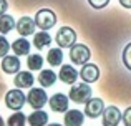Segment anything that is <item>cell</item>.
<instances>
[{
  "label": "cell",
  "mask_w": 131,
  "mask_h": 126,
  "mask_svg": "<svg viewBox=\"0 0 131 126\" xmlns=\"http://www.w3.org/2000/svg\"><path fill=\"white\" fill-rule=\"evenodd\" d=\"M57 81V73L53 70H42L38 75V83L42 85L43 88H50L55 85Z\"/></svg>",
  "instance_id": "d6986e66"
},
{
  "label": "cell",
  "mask_w": 131,
  "mask_h": 126,
  "mask_svg": "<svg viewBox=\"0 0 131 126\" xmlns=\"http://www.w3.org/2000/svg\"><path fill=\"white\" fill-rule=\"evenodd\" d=\"M27 103L33 108V110H42L45 105L48 103V95L45 88H30L28 95H27Z\"/></svg>",
  "instance_id": "7a4b0ae2"
},
{
  "label": "cell",
  "mask_w": 131,
  "mask_h": 126,
  "mask_svg": "<svg viewBox=\"0 0 131 126\" xmlns=\"http://www.w3.org/2000/svg\"><path fill=\"white\" fill-rule=\"evenodd\" d=\"M12 50L17 56H23V55H28L30 53V42L25 38V37H20L17 38L15 42L12 43Z\"/></svg>",
  "instance_id": "2e32d148"
},
{
  "label": "cell",
  "mask_w": 131,
  "mask_h": 126,
  "mask_svg": "<svg viewBox=\"0 0 131 126\" xmlns=\"http://www.w3.org/2000/svg\"><path fill=\"white\" fill-rule=\"evenodd\" d=\"M2 70L7 75H15L20 70V60L17 55H5L2 60Z\"/></svg>",
  "instance_id": "5bb4252c"
},
{
  "label": "cell",
  "mask_w": 131,
  "mask_h": 126,
  "mask_svg": "<svg viewBox=\"0 0 131 126\" xmlns=\"http://www.w3.org/2000/svg\"><path fill=\"white\" fill-rule=\"evenodd\" d=\"M78 76H80V73H78L71 65H61L60 73H58V78H60L63 83L73 85V83H77V78Z\"/></svg>",
  "instance_id": "4fadbf2b"
},
{
  "label": "cell",
  "mask_w": 131,
  "mask_h": 126,
  "mask_svg": "<svg viewBox=\"0 0 131 126\" xmlns=\"http://www.w3.org/2000/svg\"><path fill=\"white\" fill-rule=\"evenodd\" d=\"M108 2L110 0H88V3L93 7V8H105L106 5H108Z\"/></svg>",
  "instance_id": "484cf974"
},
{
  "label": "cell",
  "mask_w": 131,
  "mask_h": 126,
  "mask_svg": "<svg viewBox=\"0 0 131 126\" xmlns=\"http://www.w3.org/2000/svg\"><path fill=\"white\" fill-rule=\"evenodd\" d=\"M123 63L128 70H131V43H128L123 50Z\"/></svg>",
  "instance_id": "d4e9b609"
},
{
  "label": "cell",
  "mask_w": 131,
  "mask_h": 126,
  "mask_svg": "<svg viewBox=\"0 0 131 126\" xmlns=\"http://www.w3.org/2000/svg\"><path fill=\"white\" fill-rule=\"evenodd\" d=\"M10 48H12V45H10L8 40L5 38V35H0V58H3V56L8 53Z\"/></svg>",
  "instance_id": "cb8c5ba5"
},
{
  "label": "cell",
  "mask_w": 131,
  "mask_h": 126,
  "mask_svg": "<svg viewBox=\"0 0 131 126\" xmlns=\"http://www.w3.org/2000/svg\"><path fill=\"white\" fill-rule=\"evenodd\" d=\"M27 123L30 126H47L48 123V114L42 110H35L30 116H27Z\"/></svg>",
  "instance_id": "ac0fdd59"
},
{
  "label": "cell",
  "mask_w": 131,
  "mask_h": 126,
  "mask_svg": "<svg viewBox=\"0 0 131 126\" xmlns=\"http://www.w3.org/2000/svg\"><path fill=\"white\" fill-rule=\"evenodd\" d=\"M27 103V95H23V91L20 90V88H15V90H10L7 91L5 95V105L7 108H10V110H22L23 105Z\"/></svg>",
  "instance_id": "277c9868"
},
{
  "label": "cell",
  "mask_w": 131,
  "mask_h": 126,
  "mask_svg": "<svg viewBox=\"0 0 131 126\" xmlns=\"http://www.w3.org/2000/svg\"><path fill=\"white\" fill-rule=\"evenodd\" d=\"M85 120V114L78 110H67L65 111V126H81Z\"/></svg>",
  "instance_id": "9a60e30c"
},
{
  "label": "cell",
  "mask_w": 131,
  "mask_h": 126,
  "mask_svg": "<svg viewBox=\"0 0 131 126\" xmlns=\"http://www.w3.org/2000/svg\"><path fill=\"white\" fill-rule=\"evenodd\" d=\"M7 124H8V126H25L27 124V116L18 110V111H15V113L7 120Z\"/></svg>",
  "instance_id": "603a6c76"
},
{
  "label": "cell",
  "mask_w": 131,
  "mask_h": 126,
  "mask_svg": "<svg viewBox=\"0 0 131 126\" xmlns=\"http://www.w3.org/2000/svg\"><path fill=\"white\" fill-rule=\"evenodd\" d=\"M27 66H28L30 71H37V70H42L43 66V56L35 53V55H30L27 58Z\"/></svg>",
  "instance_id": "7402d4cb"
},
{
  "label": "cell",
  "mask_w": 131,
  "mask_h": 126,
  "mask_svg": "<svg viewBox=\"0 0 131 126\" xmlns=\"http://www.w3.org/2000/svg\"><path fill=\"white\" fill-rule=\"evenodd\" d=\"M90 56H91V52L86 45H81V43H75L70 48V60L71 63L75 65H85L88 63Z\"/></svg>",
  "instance_id": "8992f818"
},
{
  "label": "cell",
  "mask_w": 131,
  "mask_h": 126,
  "mask_svg": "<svg viewBox=\"0 0 131 126\" xmlns=\"http://www.w3.org/2000/svg\"><path fill=\"white\" fill-rule=\"evenodd\" d=\"M105 111V103L101 98H90L85 103V114L88 118H98Z\"/></svg>",
  "instance_id": "52a82bcc"
},
{
  "label": "cell",
  "mask_w": 131,
  "mask_h": 126,
  "mask_svg": "<svg viewBox=\"0 0 131 126\" xmlns=\"http://www.w3.org/2000/svg\"><path fill=\"white\" fill-rule=\"evenodd\" d=\"M68 96L77 105H85L90 98H91V88H90V85L86 81H85V83H77V85L73 83V86L70 88Z\"/></svg>",
  "instance_id": "6da1fadb"
},
{
  "label": "cell",
  "mask_w": 131,
  "mask_h": 126,
  "mask_svg": "<svg viewBox=\"0 0 131 126\" xmlns=\"http://www.w3.org/2000/svg\"><path fill=\"white\" fill-rule=\"evenodd\" d=\"M51 43V37L47 30H42L38 33H33V47L37 50H43Z\"/></svg>",
  "instance_id": "e0dca14e"
},
{
  "label": "cell",
  "mask_w": 131,
  "mask_h": 126,
  "mask_svg": "<svg viewBox=\"0 0 131 126\" xmlns=\"http://www.w3.org/2000/svg\"><path fill=\"white\" fill-rule=\"evenodd\" d=\"M123 123L125 126H131V106L126 108V111L123 113Z\"/></svg>",
  "instance_id": "4316f807"
},
{
  "label": "cell",
  "mask_w": 131,
  "mask_h": 126,
  "mask_svg": "<svg viewBox=\"0 0 131 126\" xmlns=\"http://www.w3.org/2000/svg\"><path fill=\"white\" fill-rule=\"evenodd\" d=\"M47 62L50 66H60L61 62H63V52H61L60 47L58 48H50V52L47 55Z\"/></svg>",
  "instance_id": "44dd1931"
},
{
  "label": "cell",
  "mask_w": 131,
  "mask_h": 126,
  "mask_svg": "<svg viewBox=\"0 0 131 126\" xmlns=\"http://www.w3.org/2000/svg\"><path fill=\"white\" fill-rule=\"evenodd\" d=\"M80 78L86 83H93L100 78V70L96 65L93 63H85L81 65V70H80Z\"/></svg>",
  "instance_id": "8fae6325"
},
{
  "label": "cell",
  "mask_w": 131,
  "mask_h": 126,
  "mask_svg": "<svg viewBox=\"0 0 131 126\" xmlns=\"http://www.w3.org/2000/svg\"><path fill=\"white\" fill-rule=\"evenodd\" d=\"M55 42L60 48H71L77 43V32L71 27H61L55 37Z\"/></svg>",
  "instance_id": "3957f363"
},
{
  "label": "cell",
  "mask_w": 131,
  "mask_h": 126,
  "mask_svg": "<svg viewBox=\"0 0 131 126\" xmlns=\"http://www.w3.org/2000/svg\"><path fill=\"white\" fill-rule=\"evenodd\" d=\"M35 23L40 30H50L51 27H55L57 23V15H55L53 10L50 8H42L37 12L35 15Z\"/></svg>",
  "instance_id": "5b68a950"
},
{
  "label": "cell",
  "mask_w": 131,
  "mask_h": 126,
  "mask_svg": "<svg viewBox=\"0 0 131 126\" xmlns=\"http://www.w3.org/2000/svg\"><path fill=\"white\" fill-rule=\"evenodd\" d=\"M15 20H13L12 15H7V13H3V15H0V33L2 35H7V33H10L13 28H15Z\"/></svg>",
  "instance_id": "ffe728a7"
},
{
  "label": "cell",
  "mask_w": 131,
  "mask_h": 126,
  "mask_svg": "<svg viewBox=\"0 0 131 126\" xmlns=\"http://www.w3.org/2000/svg\"><path fill=\"white\" fill-rule=\"evenodd\" d=\"M15 27H17V32L22 37H30V35L35 33L37 23H35V18H32V17H22V18L17 22Z\"/></svg>",
  "instance_id": "9c48e42d"
},
{
  "label": "cell",
  "mask_w": 131,
  "mask_h": 126,
  "mask_svg": "<svg viewBox=\"0 0 131 126\" xmlns=\"http://www.w3.org/2000/svg\"><path fill=\"white\" fill-rule=\"evenodd\" d=\"M7 8H8V3H7V0H0V15H3V13L7 12Z\"/></svg>",
  "instance_id": "83f0119b"
},
{
  "label": "cell",
  "mask_w": 131,
  "mask_h": 126,
  "mask_svg": "<svg viewBox=\"0 0 131 126\" xmlns=\"http://www.w3.org/2000/svg\"><path fill=\"white\" fill-rule=\"evenodd\" d=\"M123 120L121 111L116 106H108L103 111V126H118Z\"/></svg>",
  "instance_id": "ba28073f"
},
{
  "label": "cell",
  "mask_w": 131,
  "mask_h": 126,
  "mask_svg": "<svg viewBox=\"0 0 131 126\" xmlns=\"http://www.w3.org/2000/svg\"><path fill=\"white\" fill-rule=\"evenodd\" d=\"M47 126H63V124H60V123H50V124H47Z\"/></svg>",
  "instance_id": "f546056e"
},
{
  "label": "cell",
  "mask_w": 131,
  "mask_h": 126,
  "mask_svg": "<svg viewBox=\"0 0 131 126\" xmlns=\"http://www.w3.org/2000/svg\"><path fill=\"white\" fill-rule=\"evenodd\" d=\"M17 88L25 90V88H32L35 83V76L32 75V71H18L15 73V80H13Z\"/></svg>",
  "instance_id": "7c38bea8"
},
{
  "label": "cell",
  "mask_w": 131,
  "mask_h": 126,
  "mask_svg": "<svg viewBox=\"0 0 131 126\" xmlns=\"http://www.w3.org/2000/svg\"><path fill=\"white\" fill-rule=\"evenodd\" d=\"M68 101L70 98L63 93H55L53 96H50L48 103H50V108L55 111V113H65L68 110Z\"/></svg>",
  "instance_id": "30bf717a"
},
{
  "label": "cell",
  "mask_w": 131,
  "mask_h": 126,
  "mask_svg": "<svg viewBox=\"0 0 131 126\" xmlns=\"http://www.w3.org/2000/svg\"><path fill=\"white\" fill-rule=\"evenodd\" d=\"M119 3H121L125 8H131V0H119Z\"/></svg>",
  "instance_id": "f1b7e54d"
}]
</instances>
